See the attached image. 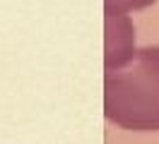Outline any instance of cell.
<instances>
[{"instance_id": "cell-1", "label": "cell", "mask_w": 159, "mask_h": 144, "mask_svg": "<svg viewBox=\"0 0 159 144\" xmlns=\"http://www.w3.org/2000/svg\"><path fill=\"white\" fill-rule=\"evenodd\" d=\"M104 115L130 132H159V46L104 75Z\"/></svg>"}, {"instance_id": "cell-2", "label": "cell", "mask_w": 159, "mask_h": 144, "mask_svg": "<svg viewBox=\"0 0 159 144\" xmlns=\"http://www.w3.org/2000/svg\"><path fill=\"white\" fill-rule=\"evenodd\" d=\"M135 27L128 15H104V70H120L135 58Z\"/></svg>"}, {"instance_id": "cell-3", "label": "cell", "mask_w": 159, "mask_h": 144, "mask_svg": "<svg viewBox=\"0 0 159 144\" xmlns=\"http://www.w3.org/2000/svg\"><path fill=\"white\" fill-rule=\"evenodd\" d=\"M157 0H104V15H128L135 10H145Z\"/></svg>"}]
</instances>
